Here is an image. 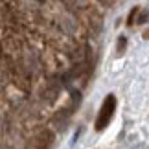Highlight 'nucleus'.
<instances>
[{
  "label": "nucleus",
  "mask_w": 149,
  "mask_h": 149,
  "mask_svg": "<svg viewBox=\"0 0 149 149\" xmlns=\"http://www.w3.org/2000/svg\"><path fill=\"white\" fill-rule=\"evenodd\" d=\"M114 105H116V101H114L112 96H109V98L105 100V103H103L101 107V112L98 116V129H103L105 125L109 123V120L112 118V112H114Z\"/></svg>",
  "instance_id": "1"
}]
</instances>
